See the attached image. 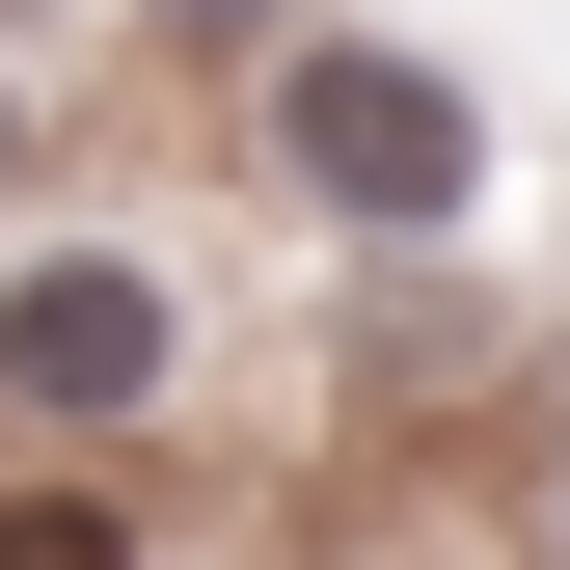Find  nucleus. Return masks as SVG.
I'll return each instance as SVG.
<instances>
[{
	"label": "nucleus",
	"mask_w": 570,
	"mask_h": 570,
	"mask_svg": "<svg viewBox=\"0 0 570 570\" xmlns=\"http://www.w3.org/2000/svg\"><path fill=\"white\" fill-rule=\"evenodd\" d=\"M0 570H109V489H0Z\"/></svg>",
	"instance_id": "7ed1b4c3"
},
{
	"label": "nucleus",
	"mask_w": 570,
	"mask_h": 570,
	"mask_svg": "<svg viewBox=\"0 0 570 570\" xmlns=\"http://www.w3.org/2000/svg\"><path fill=\"white\" fill-rule=\"evenodd\" d=\"M272 136H299L326 218H462V164H489L435 55H272Z\"/></svg>",
	"instance_id": "f257e3e1"
},
{
	"label": "nucleus",
	"mask_w": 570,
	"mask_h": 570,
	"mask_svg": "<svg viewBox=\"0 0 570 570\" xmlns=\"http://www.w3.org/2000/svg\"><path fill=\"white\" fill-rule=\"evenodd\" d=\"M136 381H164V299H136V272H0V407L82 435V407H136Z\"/></svg>",
	"instance_id": "f03ea898"
},
{
	"label": "nucleus",
	"mask_w": 570,
	"mask_h": 570,
	"mask_svg": "<svg viewBox=\"0 0 570 570\" xmlns=\"http://www.w3.org/2000/svg\"><path fill=\"white\" fill-rule=\"evenodd\" d=\"M0 164H28V82H0Z\"/></svg>",
	"instance_id": "20e7f679"
}]
</instances>
